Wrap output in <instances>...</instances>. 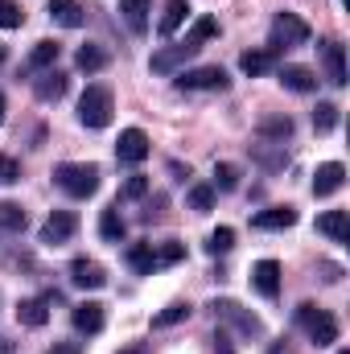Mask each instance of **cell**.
Returning <instances> with one entry per match:
<instances>
[{
    "instance_id": "7",
    "label": "cell",
    "mask_w": 350,
    "mask_h": 354,
    "mask_svg": "<svg viewBox=\"0 0 350 354\" xmlns=\"http://www.w3.org/2000/svg\"><path fill=\"white\" fill-rule=\"evenodd\" d=\"M149 157V136L140 128H124L120 140H116V161L120 165H140Z\"/></svg>"
},
{
    "instance_id": "30",
    "label": "cell",
    "mask_w": 350,
    "mask_h": 354,
    "mask_svg": "<svg viewBox=\"0 0 350 354\" xmlns=\"http://www.w3.org/2000/svg\"><path fill=\"white\" fill-rule=\"evenodd\" d=\"M185 317H190V305H185V301H174V305H165V309L153 317V330H169V326L185 322Z\"/></svg>"
},
{
    "instance_id": "15",
    "label": "cell",
    "mask_w": 350,
    "mask_h": 354,
    "mask_svg": "<svg viewBox=\"0 0 350 354\" xmlns=\"http://www.w3.org/2000/svg\"><path fill=\"white\" fill-rule=\"evenodd\" d=\"M46 12H50L58 25H66V29H79V25L87 21V8H83L79 0H46Z\"/></svg>"
},
{
    "instance_id": "10",
    "label": "cell",
    "mask_w": 350,
    "mask_h": 354,
    "mask_svg": "<svg viewBox=\"0 0 350 354\" xmlns=\"http://www.w3.org/2000/svg\"><path fill=\"white\" fill-rule=\"evenodd\" d=\"M198 50H202V46H194V41L185 37V41H177V46H169V50L153 54V71H157V75H169V71H177L181 62H190V58H194Z\"/></svg>"
},
{
    "instance_id": "32",
    "label": "cell",
    "mask_w": 350,
    "mask_h": 354,
    "mask_svg": "<svg viewBox=\"0 0 350 354\" xmlns=\"http://www.w3.org/2000/svg\"><path fill=\"white\" fill-rule=\"evenodd\" d=\"M214 33H219V21H214V17H198V21H194V29H190L185 37H190L194 46H202V41H210Z\"/></svg>"
},
{
    "instance_id": "27",
    "label": "cell",
    "mask_w": 350,
    "mask_h": 354,
    "mask_svg": "<svg viewBox=\"0 0 350 354\" xmlns=\"http://www.w3.org/2000/svg\"><path fill=\"white\" fill-rule=\"evenodd\" d=\"M272 62H276V54H272V50H248V54H239V71H243V75H252V79H256V75H268V71H272Z\"/></svg>"
},
{
    "instance_id": "2",
    "label": "cell",
    "mask_w": 350,
    "mask_h": 354,
    "mask_svg": "<svg viewBox=\"0 0 350 354\" xmlns=\"http://www.w3.org/2000/svg\"><path fill=\"white\" fill-rule=\"evenodd\" d=\"M54 185L62 189V194H71V198H91L95 189H99V165H79V161H66V165H58L54 169Z\"/></svg>"
},
{
    "instance_id": "35",
    "label": "cell",
    "mask_w": 350,
    "mask_h": 354,
    "mask_svg": "<svg viewBox=\"0 0 350 354\" xmlns=\"http://www.w3.org/2000/svg\"><path fill=\"white\" fill-rule=\"evenodd\" d=\"M190 206H194L198 214H206V210L214 206V185H190Z\"/></svg>"
},
{
    "instance_id": "24",
    "label": "cell",
    "mask_w": 350,
    "mask_h": 354,
    "mask_svg": "<svg viewBox=\"0 0 350 354\" xmlns=\"http://www.w3.org/2000/svg\"><path fill=\"white\" fill-rule=\"evenodd\" d=\"M99 235H103L107 243H124V235H128V223H124L120 206H107V210L99 214Z\"/></svg>"
},
{
    "instance_id": "14",
    "label": "cell",
    "mask_w": 350,
    "mask_h": 354,
    "mask_svg": "<svg viewBox=\"0 0 350 354\" xmlns=\"http://www.w3.org/2000/svg\"><path fill=\"white\" fill-rule=\"evenodd\" d=\"M322 62H326V79L334 87H347V54L338 41H322Z\"/></svg>"
},
{
    "instance_id": "20",
    "label": "cell",
    "mask_w": 350,
    "mask_h": 354,
    "mask_svg": "<svg viewBox=\"0 0 350 354\" xmlns=\"http://www.w3.org/2000/svg\"><path fill=\"white\" fill-rule=\"evenodd\" d=\"M293 120L288 115H264L260 124H256V132H260V140H272V145H284L288 136H293Z\"/></svg>"
},
{
    "instance_id": "26",
    "label": "cell",
    "mask_w": 350,
    "mask_h": 354,
    "mask_svg": "<svg viewBox=\"0 0 350 354\" xmlns=\"http://www.w3.org/2000/svg\"><path fill=\"white\" fill-rule=\"evenodd\" d=\"M149 4L153 0H120V12H124V21H128L132 33H145L149 29Z\"/></svg>"
},
{
    "instance_id": "40",
    "label": "cell",
    "mask_w": 350,
    "mask_h": 354,
    "mask_svg": "<svg viewBox=\"0 0 350 354\" xmlns=\"http://www.w3.org/2000/svg\"><path fill=\"white\" fill-rule=\"evenodd\" d=\"M46 354H83V342H54Z\"/></svg>"
},
{
    "instance_id": "39",
    "label": "cell",
    "mask_w": 350,
    "mask_h": 354,
    "mask_svg": "<svg viewBox=\"0 0 350 354\" xmlns=\"http://www.w3.org/2000/svg\"><path fill=\"white\" fill-rule=\"evenodd\" d=\"M12 181H21V165L8 153H0V185H12Z\"/></svg>"
},
{
    "instance_id": "42",
    "label": "cell",
    "mask_w": 350,
    "mask_h": 354,
    "mask_svg": "<svg viewBox=\"0 0 350 354\" xmlns=\"http://www.w3.org/2000/svg\"><path fill=\"white\" fill-rule=\"evenodd\" d=\"M120 354H149V342H136V346H128V351H120Z\"/></svg>"
},
{
    "instance_id": "9",
    "label": "cell",
    "mask_w": 350,
    "mask_h": 354,
    "mask_svg": "<svg viewBox=\"0 0 350 354\" xmlns=\"http://www.w3.org/2000/svg\"><path fill=\"white\" fill-rule=\"evenodd\" d=\"M71 87V79L58 71V66H50V71H37V79H33V95L42 99V103H54V99H62Z\"/></svg>"
},
{
    "instance_id": "19",
    "label": "cell",
    "mask_w": 350,
    "mask_h": 354,
    "mask_svg": "<svg viewBox=\"0 0 350 354\" xmlns=\"http://www.w3.org/2000/svg\"><path fill=\"white\" fill-rule=\"evenodd\" d=\"M317 231H322L326 239H334V243H347L350 239V214L347 210H326V214L317 218Z\"/></svg>"
},
{
    "instance_id": "31",
    "label": "cell",
    "mask_w": 350,
    "mask_h": 354,
    "mask_svg": "<svg viewBox=\"0 0 350 354\" xmlns=\"http://www.w3.org/2000/svg\"><path fill=\"white\" fill-rule=\"evenodd\" d=\"M231 248H235V231H231V227H214L210 239H206V252H210V256H227Z\"/></svg>"
},
{
    "instance_id": "23",
    "label": "cell",
    "mask_w": 350,
    "mask_h": 354,
    "mask_svg": "<svg viewBox=\"0 0 350 354\" xmlns=\"http://www.w3.org/2000/svg\"><path fill=\"white\" fill-rule=\"evenodd\" d=\"M185 17H190V0H165V12H161V21H157V33H161V37H174Z\"/></svg>"
},
{
    "instance_id": "17",
    "label": "cell",
    "mask_w": 350,
    "mask_h": 354,
    "mask_svg": "<svg viewBox=\"0 0 350 354\" xmlns=\"http://www.w3.org/2000/svg\"><path fill=\"white\" fill-rule=\"evenodd\" d=\"M71 284H79V288H103V284H107V272L95 264V260H83V256H79V260L71 264Z\"/></svg>"
},
{
    "instance_id": "5",
    "label": "cell",
    "mask_w": 350,
    "mask_h": 354,
    "mask_svg": "<svg viewBox=\"0 0 350 354\" xmlns=\"http://www.w3.org/2000/svg\"><path fill=\"white\" fill-rule=\"evenodd\" d=\"M309 41V25L297 17V12H280L276 21H272V54H280V50H293V46H305Z\"/></svg>"
},
{
    "instance_id": "44",
    "label": "cell",
    "mask_w": 350,
    "mask_h": 354,
    "mask_svg": "<svg viewBox=\"0 0 350 354\" xmlns=\"http://www.w3.org/2000/svg\"><path fill=\"white\" fill-rule=\"evenodd\" d=\"M0 124H4V95H0Z\"/></svg>"
},
{
    "instance_id": "6",
    "label": "cell",
    "mask_w": 350,
    "mask_h": 354,
    "mask_svg": "<svg viewBox=\"0 0 350 354\" xmlns=\"http://www.w3.org/2000/svg\"><path fill=\"white\" fill-rule=\"evenodd\" d=\"M177 87L181 91H227L231 79L223 66H194V71H181L177 75Z\"/></svg>"
},
{
    "instance_id": "21",
    "label": "cell",
    "mask_w": 350,
    "mask_h": 354,
    "mask_svg": "<svg viewBox=\"0 0 350 354\" xmlns=\"http://www.w3.org/2000/svg\"><path fill=\"white\" fill-rule=\"evenodd\" d=\"M25 227H29L25 206H21V202H12V198H4V202H0V231H4V235H21Z\"/></svg>"
},
{
    "instance_id": "29",
    "label": "cell",
    "mask_w": 350,
    "mask_h": 354,
    "mask_svg": "<svg viewBox=\"0 0 350 354\" xmlns=\"http://www.w3.org/2000/svg\"><path fill=\"white\" fill-rule=\"evenodd\" d=\"M75 66H79V71H87V75L103 71V66H107V50H103V46H95V41L79 46V54H75Z\"/></svg>"
},
{
    "instance_id": "11",
    "label": "cell",
    "mask_w": 350,
    "mask_h": 354,
    "mask_svg": "<svg viewBox=\"0 0 350 354\" xmlns=\"http://www.w3.org/2000/svg\"><path fill=\"white\" fill-rule=\"evenodd\" d=\"M342 181H347V169H342L338 161L317 165V174H313V198H330V194H338Z\"/></svg>"
},
{
    "instance_id": "22",
    "label": "cell",
    "mask_w": 350,
    "mask_h": 354,
    "mask_svg": "<svg viewBox=\"0 0 350 354\" xmlns=\"http://www.w3.org/2000/svg\"><path fill=\"white\" fill-rule=\"evenodd\" d=\"M280 83L297 95H309V91H317V75L309 66H280Z\"/></svg>"
},
{
    "instance_id": "36",
    "label": "cell",
    "mask_w": 350,
    "mask_h": 354,
    "mask_svg": "<svg viewBox=\"0 0 350 354\" xmlns=\"http://www.w3.org/2000/svg\"><path fill=\"white\" fill-rule=\"evenodd\" d=\"M235 185H239V169L235 165H227V161L214 165V189H235Z\"/></svg>"
},
{
    "instance_id": "18",
    "label": "cell",
    "mask_w": 350,
    "mask_h": 354,
    "mask_svg": "<svg viewBox=\"0 0 350 354\" xmlns=\"http://www.w3.org/2000/svg\"><path fill=\"white\" fill-rule=\"evenodd\" d=\"M17 322L29 326V330H42L50 322V301L46 297H33V301H21L17 305Z\"/></svg>"
},
{
    "instance_id": "33",
    "label": "cell",
    "mask_w": 350,
    "mask_h": 354,
    "mask_svg": "<svg viewBox=\"0 0 350 354\" xmlns=\"http://www.w3.org/2000/svg\"><path fill=\"white\" fill-rule=\"evenodd\" d=\"M313 128H317V132H334V128H338V107H334V103H317Z\"/></svg>"
},
{
    "instance_id": "37",
    "label": "cell",
    "mask_w": 350,
    "mask_h": 354,
    "mask_svg": "<svg viewBox=\"0 0 350 354\" xmlns=\"http://www.w3.org/2000/svg\"><path fill=\"white\" fill-rule=\"evenodd\" d=\"M145 194H149V177L140 174H132L124 181V189H120V198H145Z\"/></svg>"
},
{
    "instance_id": "25",
    "label": "cell",
    "mask_w": 350,
    "mask_h": 354,
    "mask_svg": "<svg viewBox=\"0 0 350 354\" xmlns=\"http://www.w3.org/2000/svg\"><path fill=\"white\" fill-rule=\"evenodd\" d=\"M58 54H62V46L58 41H37L33 50H29V71H50V66H58Z\"/></svg>"
},
{
    "instance_id": "16",
    "label": "cell",
    "mask_w": 350,
    "mask_h": 354,
    "mask_svg": "<svg viewBox=\"0 0 350 354\" xmlns=\"http://www.w3.org/2000/svg\"><path fill=\"white\" fill-rule=\"evenodd\" d=\"M252 284H256L260 297L272 301V297L280 292V264H276V260H260V264L252 268Z\"/></svg>"
},
{
    "instance_id": "34",
    "label": "cell",
    "mask_w": 350,
    "mask_h": 354,
    "mask_svg": "<svg viewBox=\"0 0 350 354\" xmlns=\"http://www.w3.org/2000/svg\"><path fill=\"white\" fill-rule=\"evenodd\" d=\"M25 25V12L17 0H0V29H21Z\"/></svg>"
},
{
    "instance_id": "4",
    "label": "cell",
    "mask_w": 350,
    "mask_h": 354,
    "mask_svg": "<svg viewBox=\"0 0 350 354\" xmlns=\"http://www.w3.org/2000/svg\"><path fill=\"white\" fill-rule=\"evenodd\" d=\"M210 313H214L219 322L235 326L243 338H260V334H264V322L252 313V309H243L239 301H210Z\"/></svg>"
},
{
    "instance_id": "13",
    "label": "cell",
    "mask_w": 350,
    "mask_h": 354,
    "mask_svg": "<svg viewBox=\"0 0 350 354\" xmlns=\"http://www.w3.org/2000/svg\"><path fill=\"white\" fill-rule=\"evenodd\" d=\"M293 223H297V210H293V206H268V210H260V214L252 218L256 231H288Z\"/></svg>"
},
{
    "instance_id": "3",
    "label": "cell",
    "mask_w": 350,
    "mask_h": 354,
    "mask_svg": "<svg viewBox=\"0 0 350 354\" xmlns=\"http://www.w3.org/2000/svg\"><path fill=\"white\" fill-rule=\"evenodd\" d=\"M111 111H116V99L103 83H91L79 99V124L83 128H107L111 124Z\"/></svg>"
},
{
    "instance_id": "43",
    "label": "cell",
    "mask_w": 350,
    "mask_h": 354,
    "mask_svg": "<svg viewBox=\"0 0 350 354\" xmlns=\"http://www.w3.org/2000/svg\"><path fill=\"white\" fill-rule=\"evenodd\" d=\"M12 351V342H8V338H0V354H8Z\"/></svg>"
},
{
    "instance_id": "28",
    "label": "cell",
    "mask_w": 350,
    "mask_h": 354,
    "mask_svg": "<svg viewBox=\"0 0 350 354\" xmlns=\"http://www.w3.org/2000/svg\"><path fill=\"white\" fill-rule=\"evenodd\" d=\"M128 264H132V272H140V276H153L157 272V252L149 248V243H132L128 248Z\"/></svg>"
},
{
    "instance_id": "8",
    "label": "cell",
    "mask_w": 350,
    "mask_h": 354,
    "mask_svg": "<svg viewBox=\"0 0 350 354\" xmlns=\"http://www.w3.org/2000/svg\"><path fill=\"white\" fill-rule=\"evenodd\" d=\"M75 231H79L75 210H50V218L42 223V243H66Z\"/></svg>"
},
{
    "instance_id": "45",
    "label": "cell",
    "mask_w": 350,
    "mask_h": 354,
    "mask_svg": "<svg viewBox=\"0 0 350 354\" xmlns=\"http://www.w3.org/2000/svg\"><path fill=\"white\" fill-rule=\"evenodd\" d=\"M4 58H8V50H4V46H0V62H4Z\"/></svg>"
},
{
    "instance_id": "12",
    "label": "cell",
    "mask_w": 350,
    "mask_h": 354,
    "mask_svg": "<svg viewBox=\"0 0 350 354\" xmlns=\"http://www.w3.org/2000/svg\"><path fill=\"white\" fill-rule=\"evenodd\" d=\"M71 322H75V330H79V334H99V330H103V322H107V313H103V305H99V301H83V305H75V309H71Z\"/></svg>"
},
{
    "instance_id": "41",
    "label": "cell",
    "mask_w": 350,
    "mask_h": 354,
    "mask_svg": "<svg viewBox=\"0 0 350 354\" xmlns=\"http://www.w3.org/2000/svg\"><path fill=\"white\" fill-rule=\"evenodd\" d=\"M210 342H214V354H235V351H231V338H227V334H214Z\"/></svg>"
},
{
    "instance_id": "38",
    "label": "cell",
    "mask_w": 350,
    "mask_h": 354,
    "mask_svg": "<svg viewBox=\"0 0 350 354\" xmlns=\"http://www.w3.org/2000/svg\"><path fill=\"white\" fill-rule=\"evenodd\" d=\"M181 260H185V243H174V239L157 252V264H181Z\"/></svg>"
},
{
    "instance_id": "1",
    "label": "cell",
    "mask_w": 350,
    "mask_h": 354,
    "mask_svg": "<svg viewBox=\"0 0 350 354\" xmlns=\"http://www.w3.org/2000/svg\"><path fill=\"white\" fill-rule=\"evenodd\" d=\"M297 326L309 334L313 346H334L338 342V317L317 305H297Z\"/></svg>"
}]
</instances>
